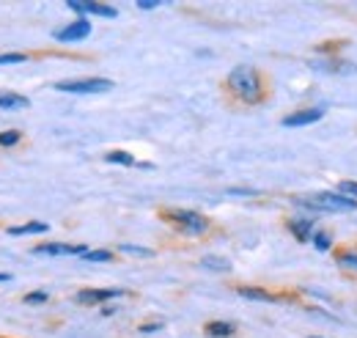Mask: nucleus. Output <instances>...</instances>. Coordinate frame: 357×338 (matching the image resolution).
Here are the masks:
<instances>
[{
  "label": "nucleus",
  "mask_w": 357,
  "mask_h": 338,
  "mask_svg": "<svg viewBox=\"0 0 357 338\" xmlns=\"http://www.w3.org/2000/svg\"><path fill=\"white\" fill-rule=\"evenodd\" d=\"M294 204L303 207V210H313V212H355L357 210V201L341 196L338 190H335V193H330V190L313 193L311 198H294Z\"/></svg>",
  "instance_id": "f03ea898"
},
{
  "label": "nucleus",
  "mask_w": 357,
  "mask_h": 338,
  "mask_svg": "<svg viewBox=\"0 0 357 338\" xmlns=\"http://www.w3.org/2000/svg\"><path fill=\"white\" fill-rule=\"evenodd\" d=\"M52 88H55V91H61V94H86V96H93V94H107V91H113V80H107V78L61 80V83H55Z\"/></svg>",
  "instance_id": "20e7f679"
},
{
  "label": "nucleus",
  "mask_w": 357,
  "mask_h": 338,
  "mask_svg": "<svg viewBox=\"0 0 357 338\" xmlns=\"http://www.w3.org/2000/svg\"><path fill=\"white\" fill-rule=\"evenodd\" d=\"M236 333V325H231V322H209L206 325V336L212 338H228Z\"/></svg>",
  "instance_id": "2eb2a0df"
},
{
  "label": "nucleus",
  "mask_w": 357,
  "mask_h": 338,
  "mask_svg": "<svg viewBox=\"0 0 357 338\" xmlns=\"http://www.w3.org/2000/svg\"><path fill=\"white\" fill-rule=\"evenodd\" d=\"M225 85H228V91L234 94V99H239L242 105H259V102L264 99V94H267L264 78H261V72H259L253 64H239V66H234V69L228 72V78H225Z\"/></svg>",
  "instance_id": "f257e3e1"
},
{
  "label": "nucleus",
  "mask_w": 357,
  "mask_h": 338,
  "mask_svg": "<svg viewBox=\"0 0 357 338\" xmlns=\"http://www.w3.org/2000/svg\"><path fill=\"white\" fill-rule=\"evenodd\" d=\"M121 254H135V256H154V251L149 248H140V245H119Z\"/></svg>",
  "instance_id": "393cba45"
},
{
  "label": "nucleus",
  "mask_w": 357,
  "mask_h": 338,
  "mask_svg": "<svg viewBox=\"0 0 357 338\" xmlns=\"http://www.w3.org/2000/svg\"><path fill=\"white\" fill-rule=\"evenodd\" d=\"M338 264L347 267V270H357V254L355 251H344V254H338Z\"/></svg>",
  "instance_id": "4be33fe9"
},
{
  "label": "nucleus",
  "mask_w": 357,
  "mask_h": 338,
  "mask_svg": "<svg viewBox=\"0 0 357 338\" xmlns=\"http://www.w3.org/2000/svg\"><path fill=\"white\" fill-rule=\"evenodd\" d=\"M324 108L319 105V108H300V110H294V113H289L286 119H283V127L289 129H297V127H308V124H316V122H321L324 119Z\"/></svg>",
  "instance_id": "6e6552de"
},
{
  "label": "nucleus",
  "mask_w": 357,
  "mask_h": 338,
  "mask_svg": "<svg viewBox=\"0 0 357 338\" xmlns=\"http://www.w3.org/2000/svg\"><path fill=\"white\" fill-rule=\"evenodd\" d=\"M127 292L124 289H80L75 300L80 302V305H99V302H107V300H119V297H124Z\"/></svg>",
  "instance_id": "1a4fd4ad"
},
{
  "label": "nucleus",
  "mask_w": 357,
  "mask_h": 338,
  "mask_svg": "<svg viewBox=\"0 0 357 338\" xmlns=\"http://www.w3.org/2000/svg\"><path fill=\"white\" fill-rule=\"evenodd\" d=\"M47 300H50L47 292H28V295L22 297V302H28V305H42Z\"/></svg>",
  "instance_id": "5701e85b"
},
{
  "label": "nucleus",
  "mask_w": 357,
  "mask_h": 338,
  "mask_svg": "<svg viewBox=\"0 0 357 338\" xmlns=\"http://www.w3.org/2000/svg\"><path fill=\"white\" fill-rule=\"evenodd\" d=\"M228 196H245V198H253V196H259V190H245V187H231V190H228Z\"/></svg>",
  "instance_id": "a878e982"
},
{
  "label": "nucleus",
  "mask_w": 357,
  "mask_h": 338,
  "mask_svg": "<svg viewBox=\"0 0 357 338\" xmlns=\"http://www.w3.org/2000/svg\"><path fill=\"white\" fill-rule=\"evenodd\" d=\"M157 6H162L160 0H137V8L140 11H151V8H157Z\"/></svg>",
  "instance_id": "bb28decb"
},
{
  "label": "nucleus",
  "mask_w": 357,
  "mask_h": 338,
  "mask_svg": "<svg viewBox=\"0 0 357 338\" xmlns=\"http://www.w3.org/2000/svg\"><path fill=\"white\" fill-rule=\"evenodd\" d=\"M308 66L313 72H324V75H357V64L344 58H316Z\"/></svg>",
  "instance_id": "39448f33"
},
{
  "label": "nucleus",
  "mask_w": 357,
  "mask_h": 338,
  "mask_svg": "<svg viewBox=\"0 0 357 338\" xmlns=\"http://www.w3.org/2000/svg\"><path fill=\"white\" fill-rule=\"evenodd\" d=\"M31 61L25 52H0V66H8V64H25Z\"/></svg>",
  "instance_id": "aec40b11"
},
{
  "label": "nucleus",
  "mask_w": 357,
  "mask_h": 338,
  "mask_svg": "<svg viewBox=\"0 0 357 338\" xmlns=\"http://www.w3.org/2000/svg\"><path fill=\"white\" fill-rule=\"evenodd\" d=\"M6 281H11V275L8 272H0V284H6Z\"/></svg>",
  "instance_id": "c85d7f7f"
},
{
  "label": "nucleus",
  "mask_w": 357,
  "mask_h": 338,
  "mask_svg": "<svg viewBox=\"0 0 357 338\" xmlns=\"http://www.w3.org/2000/svg\"><path fill=\"white\" fill-rule=\"evenodd\" d=\"M31 99L25 94H17V91H0V110H22L28 108Z\"/></svg>",
  "instance_id": "f8f14e48"
},
{
  "label": "nucleus",
  "mask_w": 357,
  "mask_h": 338,
  "mask_svg": "<svg viewBox=\"0 0 357 338\" xmlns=\"http://www.w3.org/2000/svg\"><path fill=\"white\" fill-rule=\"evenodd\" d=\"M289 231L294 234V240H300V242H308L313 237V217H291L289 220Z\"/></svg>",
  "instance_id": "9b49d317"
},
{
  "label": "nucleus",
  "mask_w": 357,
  "mask_h": 338,
  "mask_svg": "<svg viewBox=\"0 0 357 338\" xmlns=\"http://www.w3.org/2000/svg\"><path fill=\"white\" fill-rule=\"evenodd\" d=\"M105 163H110V166H124V168H132L135 157L130 154V152H107V154H105Z\"/></svg>",
  "instance_id": "f3484780"
},
{
  "label": "nucleus",
  "mask_w": 357,
  "mask_h": 338,
  "mask_svg": "<svg viewBox=\"0 0 357 338\" xmlns=\"http://www.w3.org/2000/svg\"><path fill=\"white\" fill-rule=\"evenodd\" d=\"M311 338H321V336H311Z\"/></svg>",
  "instance_id": "c756f323"
},
{
  "label": "nucleus",
  "mask_w": 357,
  "mask_h": 338,
  "mask_svg": "<svg viewBox=\"0 0 357 338\" xmlns=\"http://www.w3.org/2000/svg\"><path fill=\"white\" fill-rule=\"evenodd\" d=\"M20 132H14V129H6V132H0V149H11V146H17L20 143Z\"/></svg>",
  "instance_id": "6ab92c4d"
},
{
  "label": "nucleus",
  "mask_w": 357,
  "mask_h": 338,
  "mask_svg": "<svg viewBox=\"0 0 357 338\" xmlns=\"http://www.w3.org/2000/svg\"><path fill=\"white\" fill-rule=\"evenodd\" d=\"M75 14H80L86 20V14H96V17H105V20H116L119 17V8L110 6V3H86V0H69L66 3Z\"/></svg>",
  "instance_id": "423d86ee"
},
{
  "label": "nucleus",
  "mask_w": 357,
  "mask_h": 338,
  "mask_svg": "<svg viewBox=\"0 0 357 338\" xmlns=\"http://www.w3.org/2000/svg\"><path fill=\"white\" fill-rule=\"evenodd\" d=\"M201 267H204V270H212V272H231V261H228V258H220V256H206V258H201Z\"/></svg>",
  "instance_id": "dca6fc26"
},
{
  "label": "nucleus",
  "mask_w": 357,
  "mask_h": 338,
  "mask_svg": "<svg viewBox=\"0 0 357 338\" xmlns=\"http://www.w3.org/2000/svg\"><path fill=\"white\" fill-rule=\"evenodd\" d=\"M36 256H86L89 248L86 245H63V242H42L33 248Z\"/></svg>",
  "instance_id": "9d476101"
},
{
  "label": "nucleus",
  "mask_w": 357,
  "mask_h": 338,
  "mask_svg": "<svg viewBox=\"0 0 357 338\" xmlns=\"http://www.w3.org/2000/svg\"><path fill=\"white\" fill-rule=\"evenodd\" d=\"M50 226L39 223V220H31V223H22V226H11L8 228V237H28V234H47Z\"/></svg>",
  "instance_id": "ddd939ff"
},
{
  "label": "nucleus",
  "mask_w": 357,
  "mask_h": 338,
  "mask_svg": "<svg viewBox=\"0 0 357 338\" xmlns=\"http://www.w3.org/2000/svg\"><path fill=\"white\" fill-rule=\"evenodd\" d=\"M338 193L347 196V198H352V201H357V182H352V179L341 182V184H338Z\"/></svg>",
  "instance_id": "412c9836"
},
{
  "label": "nucleus",
  "mask_w": 357,
  "mask_h": 338,
  "mask_svg": "<svg viewBox=\"0 0 357 338\" xmlns=\"http://www.w3.org/2000/svg\"><path fill=\"white\" fill-rule=\"evenodd\" d=\"M83 261H113V254L110 251H89L83 256Z\"/></svg>",
  "instance_id": "b1692460"
},
{
  "label": "nucleus",
  "mask_w": 357,
  "mask_h": 338,
  "mask_svg": "<svg viewBox=\"0 0 357 338\" xmlns=\"http://www.w3.org/2000/svg\"><path fill=\"white\" fill-rule=\"evenodd\" d=\"M165 217L176 226L181 234H187V237H201V234H206L209 226H212L206 214H201V212H195V210H168Z\"/></svg>",
  "instance_id": "7ed1b4c3"
},
{
  "label": "nucleus",
  "mask_w": 357,
  "mask_h": 338,
  "mask_svg": "<svg viewBox=\"0 0 357 338\" xmlns=\"http://www.w3.org/2000/svg\"><path fill=\"white\" fill-rule=\"evenodd\" d=\"M91 36V22L89 20H83V17H77L75 22H69V25H63L61 31H55V39L61 44H72V42H83V39H89Z\"/></svg>",
  "instance_id": "0eeeda50"
},
{
  "label": "nucleus",
  "mask_w": 357,
  "mask_h": 338,
  "mask_svg": "<svg viewBox=\"0 0 357 338\" xmlns=\"http://www.w3.org/2000/svg\"><path fill=\"white\" fill-rule=\"evenodd\" d=\"M236 295L245 300H256V302H278L275 295H269L267 289H256V286H236Z\"/></svg>",
  "instance_id": "4468645a"
},
{
  "label": "nucleus",
  "mask_w": 357,
  "mask_h": 338,
  "mask_svg": "<svg viewBox=\"0 0 357 338\" xmlns=\"http://www.w3.org/2000/svg\"><path fill=\"white\" fill-rule=\"evenodd\" d=\"M157 330H162V325H160V322H151V325H140V333H157Z\"/></svg>",
  "instance_id": "cd10ccee"
},
{
  "label": "nucleus",
  "mask_w": 357,
  "mask_h": 338,
  "mask_svg": "<svg viewBox=\"0 0 357 338\" xmlns=\"http://www.w3.org/2000/svg\"><path fill=\"white\" fill-rule=\"evenodd\" d=\"M311 242H313V248H316L319 254H327V251H333V237H330L327 231H313Z\"/></svg>",
  "instance_id": "a211bd4d"
}]
</instances>
